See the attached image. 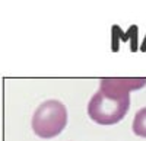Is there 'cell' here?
<instances>
[{
	"instance_id": "7a4b0ae2",
	"label": "cell",
	"mask_w": 146,
	"mask_h": 141,
	"mask_svg": "<svg viewBox=\"0 0 146 141\" xmlns=\"http://www.w3.org/2000/svg\"><path fill=\"white\" fill-rule=\"evenodd\" d=\"M67 124L66 106L54 99L42 102L32 116V130L41 138H53L64 130Z\"/></svg>"
},
{
	"instance_id": "6da1fadb",
	"label": "cell",
	"mask_w": 146,
	"mask_h": 141,
	"mask_svg": "<svg viewBox=\"0 0 146 141\" xmlns=\"http://www.w3.org/2000/svg\"><path fill=\"white\" fill-rule=\"evenodd\" d=\"M146 85V77H105L100 90L88 103L89 118L101 125H113L126 116L130 108V92Z\"/></svg>"
},
{
	"instance_id": "277c9868",
	"label": "cell",
	"mask_w": 146,
	"mask_h": 141,
	"mask_svg": "<svg viewBox=\"0 0 146 141\" xmlns=\"http://www.w3.org/2000/svg\"><path fill=\"white\" fill-rule=\"evenodd\" d=\"M140 50H142V51H146V37H145V41H143V44H142V47H140Z\"/></svg>"
},
{
	"instance_id": "3957f363",
	"label": "cell",
	"mask_w": 146,
	"mask_h": 141,
	"mask_svg": "<svg viewBox=\"0 0 146 141\" xmlns=\"http://www.w3.org/2000/svg\"><path fill=\"white\" fill-rule=\"evenodd\" d=\"M131 130L136 135L146 138V108H142L135 115V119L131 124Z\"/></svg>"
}]
</instances>
